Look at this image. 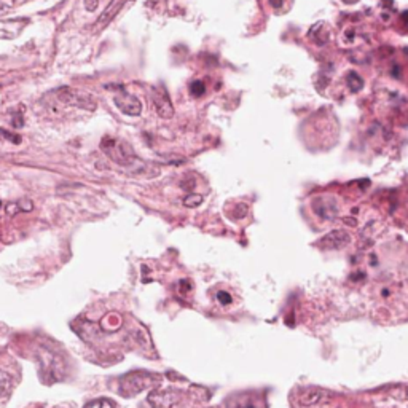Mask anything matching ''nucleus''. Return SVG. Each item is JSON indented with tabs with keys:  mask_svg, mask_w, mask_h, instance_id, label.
<instances>
[{
	"mask_svg": "<svg viewBox=\"0 0 408 408\" xmlns=\"http://www.w3.org/2000/svg\"><path fill=\"white\" fill-rule=\"evenodd\" d=\"M27 26V19H2L0 21V38L3 40H13L19 34L23 32V29Z\"/></svg>",
	"mask_w": 408,
	"mask_h": 408,
	"instance_id": "9d476101",
	"label": "nucleus"
},
{
	"mask_svg": "<svg viewBox=\"0 0 408 408\" xmlns=\"http://www.w3.org/2000/svg\"><path fill=\"white\" fill-rule=\"evenodd\" d=\"M348 84H349V86H351V91H354V93H357V91L362 90L364 80L357 74H354V72H351V74H349V77H348Z\"/></svg>",
	"mask_w": 408,
	"mask_h": 408,
	"instance_id": "2eb2a0df",
	"label": "nucleus"
},
{
	"mask_svg": "<svg viewBox=\"0 0 408 408\" xmlns=\"http://www.w3.org/2000/svg\"><path fill=\"white\" fill-rule=\"evenodd\" d=\"M116 93L114 94V104L121 114L128 116H139L142 114V102H140L134 94H129L125 91L123 86H116Z\"/></svg>",
	"mask_w": 408,
	"mask_h": 408,
	"instance_id": "20e7f679",
	"label": "nucleus"
},
{
	"mask_svg": "<svg viewBox=\"0 0 408 408\" xmlns=\"http://www.w3.org/2000/svg\"><path fill=\"white\" fill-rule=\"evenodd\" d=\"M58 99H60L62 104L77 107V109L81 110H90L93 112L98 107V102L93 98V96L85 93V91L71 88V86H64V88L58 90Z\"/></svg>",
	"mask_w": 408,
	"mask_h": 408,
	"instance_id": "f03ea898",
	"label": "nucleus"
},
{
	"mask_svg": "<svg viewBox=\"0 0 408 408\" xmlns=\"http://www.w3.org/2000/svg\"><path fill=\"white\" fill-rule=\"evenodd\" d=\"M0 138L5 139V140H12L13 144H19V142H21V138H19L18 134L8 133V131H5V129H0Z\"/></svg>",
	"mask_w": 408,
	"mask_h": 408,
	"instance_id": "aec40b11",
	"label": "nucleus"
},
{
	"mask_svg": "<svg viewBox=\"0 0 408 408\" xmlns=\"http://www.w3.org/2000/svg\"><path fill=\"white\" fill-rule=\"evenodd\" d=\"M98 3L99 0H85V7L88 12H94V10L98 8Z\"/></svg>",
	"mask_w": 408,
	"mask_h": 408,
	"instance_id": "5701e85b",
	"label": "nucleus"
},
{
	"mask_svg": "<svg viewBox=\"0 0 408 408\" xmlns=\"http://www.w3.org/2000/svg\"><path fill=\"white\" fill-rule=\"evenodd\" d=\"M155 378L157 377L145 372H133L129 375H125L120 381V394L123 397H134L152 385Z\"/></svg>",
	"mask_w": 408,
	"mask_h": 408,
	"instance_id": "7ed1b4c3",
	"label": "nucleus"
},
{
	"mask_svg": "<svg viewBox=\"0 0 408 408\" xmlns=\"http://www.w3.org/2000/svg\"><path fill=\"white\" fill-rule=\"evenodd\" d=\"M101 149L107 157H109L112 162L120 164V166H131L138 162L136 155L131 149L129 144L123 142V140L115 139V138H104V140L101 142Z\"/></svg>",
	"mask_w": 408,
	"mask_h": 408,
	"instance_id": "f257e3e1",
	"label": "nucleus"
},
{
	"mask_svg": "<svg viewBox=\"0 0 408 408\" xmlns=\"http://www.w3.org/2000/svg\"><path fill=\"white\" fill-rule=\"evenodd\" d=\"M349 242H351V235H349L348 231L333 230L320 238L318 241V246L322 251H338V249H343L344 246H348Z\"/></svg>",
	"mask_w": 408,
	"mask_h": 408,
	"instance_id": "423d86ee",
	"label": "nucleus"
},
{
	"mask_svg": "<svg viewBox=\"0 0 408 408\" xmlns=\"http://www.w3.org/2000/svg\"><path fill=\"white\" fill-rule=\"evenodd\" d=\"M13 387V378L7 372H0V399L8 396V392Z\"/></svg>",
	"mask_w": 408,
	"mask_h": 408,
	"instance_id": "4468645a",
	"label": "nucleus"
},
{
	"mask_svg": "<svg viewBox=\"0 0 408 408\" xmlns=\"http://www.w3.org/2000/svg\"><path fill=\"white\" fill-rule=\"evenodd\" d=\"M230 408H266L265 399L255 392L238 394L230 400Z\"/></svg>",
	"mask_w": 408,
	"mask_h": 408,
	"instance_id": "9b49d317",
	"label": "nucleus"
},
{
	"mask_svg": "<svg viewBox=\"0 0 408 408\" xmlns=\"http://www.w3.org/2000/svg\"><path fill=\"white\" fill-rule=\"evenodd\" d=\"M311 206H313L314 212L318 214L319 217L325 218V220H333L338 214V204L332 196L314 198L313 203H311Z\"/></svg>",
	"mask_w": 408,
	"mask_h": 408,
	"instance_id": "0eeeda50",
	"label": "nucleus"
},
{
	"mask_svg": "<svg viewBox=\"0 0 408 408\" xmlns=\"http://www.w3.org/2000/svg\"><path fill=\"white\" fill-rule=\"evenodd\" d=\"M201 203H203V196L201 195H188L186 200H183L186 207H198Z\"/></svg>",
	"mask_w": 408,
	"mask_h": 408,
	"instance_id": "a211bd4d",
	"label": "nucleus"
},
{
	"mask_svg": "<svg viewBox=\"0 0 408 408\" xmlns=\"http://www.w3.org/2000/svg\"><path fill=\"white\" fill-rule=\"evenodd\" d=\"M0 209H2V201H0Z\"/></svg>",
	"mask_w": 408,
	"mask_h": 408,
	"instance_id": "393cba45",
	"label": "nucleus"
},
{
	"mask_svg": "<svg viewBox=\"0 0 408 408\" xmlns=\"http://www.w3.org/2000/svg\"><path fill=\"white\" fill-rule=\"evenodd\" d=\"M121 316L118 313H109L104 316V319L101 320V327L102 330H105V332H115V330H118L121 327Z\"/></svg>",
	"mask_w": 408,
	"mask_h": 408,
	"instance_id": "ddd939ff",
	"label": "nucleus"
},
{
	"mask_svg": "<svg viewBox=\"0 0 408 408\" xmlns=\"http://www.w3.org/2000/svg\"><path fill=\"white\" fill-rule=\"evenodd\" d=\"M217 300H218V303L220 305H230L231 303V295L228 294V292H218L217 294Z\"/></svg>",
	"mask_w": 408,
	"mask_h": 408,
	"instance_id": "4be33fe9",
	"label": "nucleus"
},
{
	"mask_svg": "<svg viewBox=\"0 0 408 408\" xmlns=\"http://www.w3.org/2000/svg\"><path fill=\"white\" fill-rule=\"evenodd\" d=\"M204 93H206V86H204L203 81H200V80L193 81V84L190 85V94L195 96V98H201Z\"/></svg>",
	"mask_w": 408,
	"mask_h": 408,
	"instance_id": "dca6fc26",
	"label": "nucleus"
},
{
	"mask_svg": "<svg viewBox=\"0 0 408 408\" xmlns=\"http://www.w3.org/2000/svg\"><path fill=\"white\" fill-rule=\"evenodd\" d=\"M125 2H126V0H112V2L109 3V7H107L99 16L98 27H105L107 24H109L112 19L115 18V14L120 12V8L123 7Z\"/></svg>",
	"mask_w": 408,
	"mask_h": 408,
	"instance_id": "f8f14e48",
	"label": "nucleus"
},
{
	"mask_svg": "<svg viewBox=\"0 0 408 408\" xmlns=\"http://www.w3.org/2000/svg\"><path fill=\"white\" fill-rule=\"evenodd\" d=\"M149 404L153 408H179L182 404V392L177 390H155L150 392Z\"/></svg>",
	"mask_w": 408,
	"mask_h": 408,
	"instance_id": "39448f33",
	"label": "nucleus"
},
{
	"mask_svg": "<svg viewBox=\"0 0 408 408\" xmlns=\"http://www.w3.org/2000/svg\"><path fill=\"white\" fill-rule=\"evenodd\" d=\"M16 204H18L19 212H31L32 209H34L32 201H31V200H27V198H23V200L16 201Z\"/></svg>",
	"mask_w": 408,
	"mask_h": 408,
	"instance_id": "6ab92c4d",
	"label": "nucleus"
},
{
	"mask_svg": "<svg viewBox=\"0 0 408 408\" xmlns=\"http://www.w3.org/2000/svg\"><path fill=\"white\" fill-rule=\"evenodd\" d=\"M23 121H24L23 112H21V114H19V110H14L13 112V120H12V123H13L14 128H21V126L24 125Z\"/></svg>",
	"mask_w": 408,
	"mask_h": 408,
	"instance_id": "412c9836",
	"label": "nucleus"
},
{
	"mask_svg": "<svg viewBox=\"0 0 408 408\" xmlns=\"http://www.w3.org/2000/svg\"><path fill=\"white\" fill-rule=\"evenodd\" d=\"M330 396L322 390L308 387L302 396H300V404L306 408H325L329 405Z\"/></svg>",
	"mask_w": 408,
	"mask_h": 408,
	"instance_id": "1a4fd4ad",
	"label": "nucleus"
},
{
	"mask_svg": "<svg viewBox=\"0 0 408 408\" xmlns=\"http://www.w3.org/2000/svg\"><path fill=\"white\" fill-rule=\"evenodd\" d=\"M268 2L271 3V7L278 8V7H281V3H283V0H268Z\"/></svg>",
	"mask_w": 408,
	"mask_h": 408,
	"instance_id": "b1692460",
	"label": "nucleus"
},
{
	"mask_svg": "<svg viewBox=\"0 0 408 408\" xmlns=\"http://www.w3.org/2000/svg\"><path fill=\"white\" fill-rule=\"evenodd\" d=\"M152 101L155 104V109H157L158 115L162 116V118L168 120L174 115V107L171 104V99H169V96H168V91L164 88H162V86H158V88H153Z\"/></svg>",
	"mask_w": 408,
	"mask_h": 408,
	"instance_id": "6e6552de",
	"label": "nucleus"
},
{
	"mask_svg": "<svg viewBox=\"0 0 408 408\" xmlns=\"http://www.w3.org/2000/svg\"><path fill=\"white\" fill-rule=\"evenodd\" d=\"M85 408H115V405L109 399H96L86 404Z\"/></svg>",
	"mask_w": 408,
	"mask_h": 408,
	"instance_id": "f3484780",
	"label": "nucleus"
}]
</instances>
